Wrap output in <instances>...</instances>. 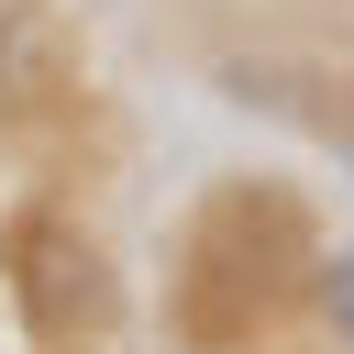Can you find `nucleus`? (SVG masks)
I'll list each match as a JSON object with an SVG mask.
<instances>
[{"label":"nucleus","instance_id":"obj_1","mask_svg":"<svg viewBox=\"0 0 354 354\" xmlns=\"http://www.w3.org/2000/svg\"><path fill=\"white\" fill-rule=\"evenodd\" d=\"M310 266H321V232H310L299 188H288V177H221V188L188 210V232H177L166 332H177L188 354H243Z\"/></svg>","mask_w":354,"mask_h":354},{"label":"nucleus","instance_id":"obj_2","mask_svg":"<svg viewBox=\"0 0 354 354\" xmlns=\"http://www.w3.org/2000/svg\"><path fill=\"white\" fill-rule=\"evenodd\" d=\"M0 288H11V310H22V332L44 354H88L122 321V277H111L100 232L77 210H55V199H22L0 221Z\"/></svg>","mask_w":354,"mask_h":354},{"label":"nucleus","instance_id":"obj_3","mask_svg":"<svg viewBox=\"0 0 354 354\" xmlns=\"http://www.w3.org/2000/svg\"><path fill=\"white\" fill-rule=\"evenodd\" d=\"M55 100H66L55 0H0V122H44Z\"/></svg>","mask_w":354,"mask_h":354},{"label":"nucleus","instance_id":"obj_4","mask_svg":"<svg viewBox=\"0 0 354 354\" xmlns=\"http://www.w3.org/2000/svg\"><path fill=\"white\" fill-rule=\"evenodd\" d=\"M310 299H321V332H332V343H354V232H343V243H321Z\"/></svg>","mask_w":354,"mask_h":354}]
</instances>
